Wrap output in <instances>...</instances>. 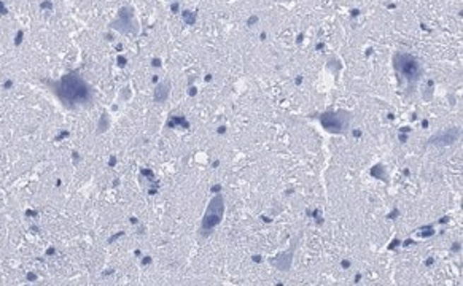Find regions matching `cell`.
Here are the masks:
<instances>
[{
  "label": "cell",
  "mask_w": 463,
  "mask_h": 286,
  "mask_svg": "<svg viewBox=\"0 0 463 286\" xmlns=\"http://www.w3.org/2000/svg\"><path fill=\"white\" fill-rule=\"evenodd\" d=\"M62 100L71 102V104H83L90 100L91 91L86 83L77 75H67L59 81L58 89H56Z\"/></svg>",
  "instance_id": "cell-1"
},
{
  "label": "cell",
  "mask_w": 463,
  "mask_h": 286,
  "mask_svg": "<svg viewBox=\"0 0 463 286\" xmlns=\"http://www.w3.org/2000/svg\"><path fill=\"white\" fill-rule=\"evenodd\" d=\"M395 67L409 83L417 81L422 75L421 64H418L414 57L408 54H398L395 59Z\"/></svg>",
  "instance_id": "cell-2"
},
{
  "label": "cell",
  "mask_w": 463,
  "mask_h": 286,
  "mask_svg": "<svg viewBox=\"0 0 463 286\" xmlns=\"http://www.w3.org/2000/svg\"><path fill=\"white\" fill-rule=\"evenodd\" d=\"M223 212H225L223 197L217 196L211 202V205H209L207 212H206V216H204V221H202V229H204V234L212 232L213 227L220 225L221 216H223Z\"/></svg>",
  "instance_id": "cell-3"
},
{
  "label": "cell",
  "mask_w": 463,
  "mask_h": 286,
  "mask_svg": "<svg viewBox=\"0 0 463 286\" xmlns=\"http://www.w3.org/2000/svg\"><path fill=\"white\" fill-rule=\"evenodd\" d=\"M322 123L328 131L342 132L348 124V117H346L344 113H327L322 117Z\"/></svg>",
  "instance_id": "cell-4"
}]
</instances>
